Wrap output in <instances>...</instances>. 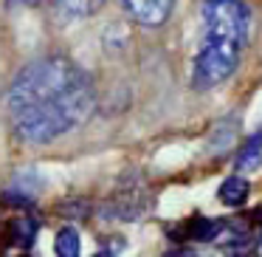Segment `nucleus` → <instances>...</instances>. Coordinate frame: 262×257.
I'll return each mask as SVG.
<instances>
[{
    "label": "nucleus",
    "instance_id": "nucleus-1",
    "mask_svg": "<svg viewBox=\"0 0 262 257\" xmlns=\"http://www.w3.org/2000/svg\"><path fill=\"white\" fill-rule=\"evenodd\" d=\"M6 108L23 142L48 144L88 122L96 108V88L74 60L42 57L17 74L6 91Z\"/></svg>",
    "mask_w": 262,
    "mask_h": 257
},
{
    "label": "nucleus",
    "instance_id": "nucleus-2",
    "mask_svg": "<svg viewBox=\"0 0 262 257\" xmlns=\"http://www.w3.org/2000/svg\"><path fill=\"white\" fill-rule=\"evenodd\" d=\"M200 23L203 34L194 54L192 82L206 91L226 82L239 65L251 31V12L243 0H203Z\"/></svg>",
    "mask_w": 262,
    "mask_h": 257
},
{
    "label": "nucleus",
    "instance_id": "nucleus-3",
    "mask_svg": "<svg viewBox=\"0 0 262 257\" xmlns=\"http://www.w3.org/2000/svg\"><path fill=\"white\" fill-rule=\"evenodd\" d=\"M149 209H152V195L141 181H127L116 187V195L107 204V212L113 218H121V221H138Z\"/></svg>",
    "mask_w": 262,
    "mask_h": 257
},
{
    "label": "nucleus",
    "instance_id": "nucleus-4",
    "mask_svg": "<svg viewBox=\"0 0 262 257\" xmlns=\"http://www.w3.org/2000/svg\"><path fill=\"white\" fill-rule=\"evenodd\" d=\"M124 12L144 29H158L169 20L175 0H121Z\"/></svg>",
    "mask_w": 262,
    "mask_h": 257
},
{
    "label": "nucleus",
    "instance_id": "nucleus-5",
    "mask_svg": "<svg viewBox=\"0 0 262 257\" xmlns=\"http://www.w3.org/2000/svg\"><path fill=\"white\" fill-rule=\"evenodd\" d=\"M102 3L104 0H54V14L62 23H76V20L96 14L102 9Z\"/></svg>",
    "mask_w": 262,
    "mask_h": 257
},
{
    "label": "nucleus",
    "instance_id": "nucleus-6",
    "mask_svg": "<svg viewBox=\"0 0 262 257\" xmlns=\"http://www.w3.org/2000/svg\"><path fill=\"white\" fill-rule=\"evenodd\" d=\"M223 232H226V223L214 221V218H194V221L186 226V238L189 240H198V243L217 240Z\"/></svg>",
    "mask_w": 262,
    "mask_h": 257
},
{
    "label": "nucleus",
    "instance_id": "nucleus-7",
    "mask_svg": "<svg viewBox=\"0 0 262 257\" xmlns=\"http://www.w3.org/2000/svg\"><path fill=\"white\" fill-rule=\"evenodd\" d=\"M9 238H12V243L17 246V249H29L31 243H34L37 238V221L34 218H17V221L9 223Z\"/></svg>",
    "mask_w": 262,
    "mask_h": 257
},
{
    "label": "nucleus",
    "instance_id": "nucleus-8",
    "mask_svg": "<svg viewBox=\"0 0 262 257\" xmlns=\"http://www.w3.org/2000/svg\"><path fill=\"white\" fill-rule=\"evenodd\" d=\"M217 195H220V201L228 206H243L245 198H248V181L239 178V175H231L220 184V192Z\"/></svg>",
    "mask_w": 262,
    "mask_h": 257
},
{
    "label": "nucleus",
    "instance_id": "nucleus-9",
    "mask_svg": "<svg viewBox=\"0 0 262 257\" xmlns=\"http://www.w3.org/2000/svg\"><path fill=\"white\" fill-rule=\"evenodd\" d=\"M259 164H262V133L251 139V142L239 150L237 161H234V167H237L239 172H254Z\"/></svg>",
    "mask_w": 262,
    "mask_h": 257
},
{
    "label": "nucleus",
    "instance_id": "nucleus-10",
    "mask_svg": "<svg viewBox=\"0 0 262 257\" xmlns=\"http://www.w3.org/2000/svg\"><path fill=\"white\" fill-rule=\"evenodd\" d=\"M57 254L59 257H76L79 254V234H76L74 226H65L57 232Z\"/></svg>",
    "mask_w": 262,
    "mask_h": 257
},
{
    "label": "nucleus",
    "instance_id": "nucleus-11",
    "mask_svg": "<svg viewBox=\"0 0 262 257\" xmlns=\"http://www.w3.org/2000/svg\"><path fill=\"white\" fill-rule=\"evenodd\" d=\"M226 125H228V119L223 122V125H217V133H214V142H211V150H214V153H220V150H226L228 144L234 142V133H237V122H234L231 125V130H226Z\"/></svg>",
    "mask_w": 262,
    "mask_h": 257
},
{
    "label": "nucleus",
    "instance_id": "nucleus-12",
    "mask_svg": "<svg viewBox=\"0 0 262 257\" xmlns=\"http://www.w3.org/2000/svg\"><path fill=\"white\" fill-rule=\"evenodd\" d=\"M9 6H26V3H34V0H6Z\"/></svg>",
    "mask_w": 262,
    "mask_h": 257
}]
</instances>
